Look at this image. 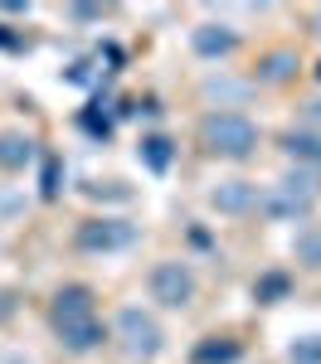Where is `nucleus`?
Wrapping results in <instances>:
<instances>
[{"label":"nucleus","instance_id":"3","mask_svg":"<svg viewBox=\"0 0 321 364\" xmlns=\"http://www.w3.org/2000/svg\"><path fill=\"white\" fill-rule=\"evenodd\" d=\"M312 199H317V180L312 175H288V180H278L273 195L263 199V209L273 219H302L312 209Z\"/></svg>","mask_w":321,"mask_h":364},{"label":"nucleus","instance_id":"5","mask_svg":"<svg viewBox=\"0 0 321 364\" xmlns=\"http://www.w3.org/2000/svg\"><path fill=\"white\" fill-rule=\"evenodd\" d=\"M127 243H132V224H122V219H93L78 228V248L88 252H117Z\"/></svg>","mask_w":321,"mask_h":364},{"label":"nucleus","instance_id":"23","mask_svg":"<svg viewBox=\"0 0 321 364\" xmlns=\"http://www.w3.org/2000/svg\"><path fill=\"white\" fill-rule=\"evenodd\" d=\"M317 78H321V63H317Z\"/></svg>","mask_w":321,"mask_h":364},{"label":"nucleus","instance_id":"16","mask_svg":"<svg viewBox=\"0 0 321 364\" xmlns=\"http://www.w3.org/2000/svg\"><path fill=\"white\" fill-rule=\"evenodd\" d=\"M288 364H321V336H307L288 350Z\"/></svg>","mask_w":321,"mask_h":364},{"label":"nucleus","instance_id":"7","mask_svg":"<svg viewBox=\"0 0 321 364\" xmlns=\"http://www.w3.org/2000/svg\"><path fill=\"white\" fill-rule=\"evenodd\" d=\"M209 204H214L219 214H248V209L258 204V190H253L248 180H224V185L209 195Z\"/></svg>","mask_w":321,"mask_h":364},{"label":"nucleus","instance_id":"1","mask_svg":"<svg viewBox=\"0 0 321 364\" xmlns=\"http://www.w3.org/2000/svg\"><path fill=\"white\" fill-rule=\"evenodd\" d=\"M200 141L209 156H229V161H238V156H248L253 146H258V127L248 122V117L238 112H209L200 127Z\"/></svg>","mask_w":321,"mask_h":364},{"label":"nucleus","instance_id":"18","mask_svg":"<svg viewBox=\"0 0 321 364\" xmlns=\"http://www.w3.org/2000/svg\"><path fill=\"white\" fill-rule=\"evenodd\" d=\"M283 291H288V277H278V272L258 282V301H273V296H283Z\"/></svg>","mask_w":321,"mask_h":364},{"label":"nucleus","instance_id":"6","mask_svg":"<svg viewBox=\"0 0 321 364\" xmlns=\"http://www.w3.org/2000/svg\"><path fill=\"white\" fill-rule=\"evenodd\" d=\"M73 321H93V291L88 287H63L54 296V326H73Z\"/></svg>","mask_w":321,"mask_h":364},{"label":"nucleus","instance_id":"20","mask_svg":"<svg viewBox=\"0 0 321 364\" xmlns=\"http://www.w3.org/2000/svg\"><path fill=\"white\" fill-rule=\"evenodd\" d=\"M10 301H15V296L5 291V296H0V316H10Z\"/></svg>","mask_w":321,"mask_h":364},{"label":"nucleus","instance_id":"12","mask_svg":"<svg viewBox=\"0 0 321 364\" xmlns=\"http://www.w3.org/2000/svg\"><path fill=\"white\" fill-rule=\"evenodd\" d=\"M238 360V345H233V340H204L200 350H195V364H233Z\"/></svg>","mask_w":321,"mask_h":364},{"label":"nucleus","instance_id":"9","mask_svg":"<svg viewBox=\"0 0 321 364\" xmlns=\"http://www.w3.org/2000/svg\"><path fill=\"white\" fill-rule=\"evenodd\" d=\"M58 336H63V345H68V350H78V355H83V350H93V345L102 340V326H98V316H93V321H73V326H58Z\"/></svg>","mask_w":321,"mask_h":364},{"label":"nucleus","instance_id":"14","mask_svg":"<svg viewBox=\"0 0 321 364\" xmlns=\"http://www.w3.org/2000/svg\"><path fill=\"white\" fill-rule=\"evenodd\" d=\"M297 262H307V267H321V228H307V233H297Z\"/></svg>","mask_w":321,"mask_h":364},{"label":"nucleus","instance_id":"19","mask_svg":"<svg viewBox=\"0 0 321 364\" xmlns=\"http://www.w3.org/2000/svg\"><path fill=\"white\" fill-rule=\"evenodd\" d=\"M54 190H58V166L49 161V170H44V195H54Z\"/></svg>","mask_w":321,"mask_h":364},{"label":"nucleus","instance_id":"4","mask_svg":"<svg viewBox=\"0 0 321 364\" xmlns=\"http://www.w3.org/2000/svg\"><path fill=\"white\" fill-rule=\"evenodd\" d=\"M151 296H156L161 306H185V301L195 296L190 267H185V262H156V267H151Z\"/></svg>","mask_w":321,"mask_h":364},{"label":"nucleus","instance_id":"11","mask_svg":"<svg viewBox=\"0 0 321 364\" xmlns=\"http://www.w3.org/2000/svg\"><path fill=\"white\" fill-rule=\"evenodd\" d=\"M292 68H297V54L278 49V54H268L258 63V78H263V83H283V78H292Z\"/></svg>","mask_w":321,"mask_h":364},{"label":"nucleus","instance_id":"8","mask_svg":"<svg viewBox=\"0 0 321 364\" xmlns=\"http://www.w3.org/2000/svg\"><path fill=\"white\" fill-rule=\"evenodd\" d=\"M233 29L229 25H200L195 29V54H204V58H224V54H233Z\"/></svg>","mask_w":321,"mask_h":364},{"label":"nucleus","instance_id":"10","mask_svg":"<svg viewBox=\"0 0 321 364\" xmlns=\"http://www.w3.org/2000/svg\"><path fill=\"white\" fill-rule=\"evenodd\" d=\"M29 156H34V141L29 136H0V166L5 170L29 166Z\"/></svg>","mask_w":321,"mask_h":364},{"label":"nucleus","instance_id":"21","mask_svg":"<svg viewBox=\"0 0 321 364\" xmlns=\"http://www.w3.org/2000/svg\"><path fill=\"white\" fill-rule=\"evenodd\" d=\"M0 364H25V360L20 355H0Z\"/></svg>","mask_w":321,"mask_h":364},{"label":"nucleus","instance_id":"2","mask_svg":"<svg viewBox=\"0 0 321 364\" xmlns=\"http://www.w3.org/2000/svg\"><path fill=\"white\" fill-rule=\"evenodd\" d=\"M117 336H122V345H127V355H137V360H151V355L161 350V326H156L142 306L117 311Z\"/></svg>","mask_w":321,"mask_h":364},{"label":"nucleus","instance_id":"15","mask_svg":"<svg viewBox=\"0 0 321 364\" xmlns=\"http://www.w3.org/2000/svg\"><path fill=\"white\" fill-rule=\"evenodd\" d=\"M142 161L151 170H166V166H171V141H166V136H146L142 141Z\"/></svg>","mask_w":321,"mask_h":364},{"label":"nucleus","instance_id":"22","mask_svg":"<svg viewBox=\"0 0 321 364\" xmlns=\"http://www.w3.org/2000/svg\"><path fill=\"white\" fill-rule=\"evenodd\" d=\"M312 34H321V10H317V15H312Z\"/></svg>","mask_w":321,"mask_h":364},{"label":"nucleus","instance_id":"17","mask_svg":"<svg viewBox=\"0 0 321 364\" xmlns=\"http://www.w3.org/2000/svg\"><path fill=\"white\" fill-rule=\"evenodd\" d=\"M243 92H248V83H233V78H209L204 83V97H219V102H233Z\"/></svg>","mask_w":321,"mask_h":364},{"label":"nucleus","instance_id":"13","mask_svg":"<svg viewBox=\"0 0 321 364\" xmlns=\"http://www.w3.org/2000/svg\"><path fill=\"white\" fill-rule=\"evenodd\" d=\"M283 151H288V156H297V161H317V166H321V136L292 132V136H283Z\"/></svg>","mask_w":321,"mask_h":364}]
</instances>
